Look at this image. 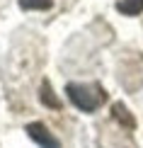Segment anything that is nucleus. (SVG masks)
<instances>
[{"label": "nucleus", "mask_w": 143, "mask_h": 148, "mask_svg": "<svg viewBox=\"0 0 143 148\" xmlns=\"http://www.w3.org/2000/svg\"><path fill=\"white\" fill-rule=\"evenodd\" d=\"M39 97H41V102H44L46 107H51V109H61V100L51 92V85H49V80H44V83H41V92H39Z\"/></svg>", "instance_id": "39448f33"}, {"label": "nucleus", "mask_w": 143, "mask_h": 148, "mask_svg": "<svg viewBox=\"0 0 143 148\" xmlns=\"http://www.w3.org/2000/svg\"><path fill=\"white\" fill-rule=\"evenodd\" d=\"M116 10H119L121 15H129V17L141 15L143 12V0H119V3H116Z\"/></svg>", "instance_id": "20e7f679"}, {"label": "nucleus", "mask_w": 143, "mask_h": 148, "mask_svg": "<svg viewBox=\"0 0 143 148\" xmlns=\"http://www.w3.org/2000/svg\"><path fill=\"white\" fill-rule=\"evenodd\" d=\"M27 136L32 138V141H36V143H39V148H61L58 138H56L53 134L49 131L44 124H41V121L27 124Z\"/></svg>", "instance_id": "f03ea898"}, {"label": "nucleus", "mask_w": 143, "mask_h": 148, "mask_svg": "<svg viewBox=\"0 0 143 148\" xmlns=\"http://www.w3.org/2000/svg\"><path fill=\"white\" fill-rule=\"evenodd\" d=\"M112 116H114V119L119 121L124 129H136V119H133L131 114H129V109L124 107L121 102H116L114 107H112Z\"/></svg>", "instance_id": "7ed1b4c3"}, {"label": "nucleus", "mask_w": 143, "mask_h": 148, "mask_svg": "<svg viewBox=\"0 0 143 148\" xmlns=\"http://www.w3.org/2000/svg\"><path fill=\"white\" fill-rule=\"evenodd\" d=\"M22 10H51L53 0H20Z\"/></svg>", "instance_id": "423d86ee"}, {"label": "nucleus", "mask_w": 143, "mask_h": 148, "mask_svg": "<svg viewBox=\"0 0 143 148\" xmlns=\"http://www.w3.org/2000/svg\"><path fill=\"white\" fill-rule=\"evenodd\" d=\"M68 100H70L80 112H95L107 102V92L102 90V85H68Z\"/></svg>", "instance_id": "f257e3e1"}]
</instances>
